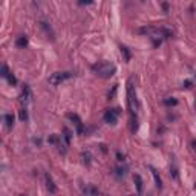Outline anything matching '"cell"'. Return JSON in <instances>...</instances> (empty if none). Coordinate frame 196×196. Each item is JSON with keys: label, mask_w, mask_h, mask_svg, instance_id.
Instances as JSON below:
<instances>
[{"label": "cell", "mask_w": 196, "mask_h": 196, "mask_svg": "<svg viewBox=\"0 0 196 196\" xmlns=\"http://www.w3.org/2000/svg\"><path fill=\"white\" fill-rule=\"evenodd\" d=\"M127 107H129L130 132L135 133L138 130V110H139V104H138V100H137V91H135L133 78H129V81H127Z\"/></svg>", "instance_id": "1"}, {"label": "cell", "mask_w": 196, "mask_h": 196, "mask_svg": "<svg viewBox=\"0 0 196 196\" xmlns=\"http://www.w3.org/2000/svg\"><path fill=\"white\" fill-rule=\"evenodd\" d=\"M133 182H135V187H137V192H138V195H141L143 193V178L139 176L138 173H135L133 175Z\"/></svg>", "instance_id": "10"}, {"label": "cell", "mask_w": 196, "mask_h": 196, "mask_svg": "<svg viewBox=\"0 0 196 196\" xmlns=\"http://www.w3.org/2000/svg\"><path fill=\"white\" fill-rule=\"evenodd\" d=\"M71 138H72V133H71V130L67 129V127H64L63 129V139H64V143L69 146V143H71Z\"/></svg>", "instance_id": "18"}, {"label": "cell", "mask_w": 196, "mask_h": 196, "mask_svg": "<svg viewBox=\"0 0 196 196\" xmlns=\"http://www.w3.org/2000/svg\"><path fill=\"white\" fill-rule=\"evenodd\" d=\"M121 115V109H118V107H113V109H106L104 115H103V120L106 124L109 126H115L118 121V117Z\"/></svg>", "instance_id": "5"}, {"label": "cell", "mask_w": 196, "mask_h": 196, "mask_svg": "<svg viewBox=\"0 0 196 196\" xmlns=\"http://www.w3.org/2000/svg\"><path fill=\"white\" fill-rule=\"evenodd\" d=\"M9 69H8V64H3L2 66V74H0V75H2L3 78H8V75H9Z\"/></svg>", "instance_id": "23"}, {"label": "cell", "mask_w": 196, "mask_h": 196, "mask_svg": "<svg viewBox=\"0 0 196 196\" xmlns=\"http://www.w3.org/2000/svg\"><path fill=\"white\" fill-rule=\"evenodd\" d=\"M138 34L150 37V40H152V43H153L155 48H158L164 40L172 38V35H173V32L170 29H167V28H156V26H143V28L138 29Z\"/></svg>", "instance_id": "2"}, {"label": "cell", "mask_w": 196, "mask_h": 196, "mask_svg": "<svg viewBox=\"0 0 196 196\" xmlns=\"http://www.w3.org/2000/svg\"><path fill=\"white\" fill-rule=\"evenodd\" d=\"M40 28H42V29L46 32V35H48V38L51 37V40H54V32H52L51 26H49L48 23H46V22H43V20H42V22H40Z\"/></svg>", "instance_id": "13"}, {"label": "cell", "mask_w": 196, "mask_h": 196, "mask_svg": "<svg viewBox=\"0 0 196 196\" xmlns=\"http://www.w3.org/2000/svg\"><path fill=\"white\" fill-rule=\"evenodd\" d=\"M195 107H196V103H195Z\"/></svg>", "instance_id": "30"}, {"label": "cell", "mask_w": 196, "mask_h": 196, "mask_svg": "<svg viewBox=\"0 0 196 196\" xmlns=\"http://www.w3.org/2000/svg\"><path fill=\"white\" fill-rule=\"evenodd\" d=\"M45 184H46V188H48V192L49 193H57V187L55 184H54V179L49 173H45Z\"/></svg>", "instance_id": "8"}, {"label": "cell", "mask_w": 196, "mask_h": 196, "mask_svg": "<svg viewBox=\"0 0 196 196\" xmlns=\"http://www.w3.org/2000/svg\"><path fill=\"white\" fill-rule=\"evenodd\" d=\"M163 103L166 104V106H176L178 104V100L176 98H173V97H168V98H166Z\"/></svg>", "instance_id": "21"}, {"label": "cell", "mask_w": 196, "mask_h": 196, "mask_svg": "<svg viewBox=\"0 0 196 196\" xmlns=\"http://www.w3.org/2000/svg\"><path fill=\"white\" fill-rule=\"evenodd\" d=\"M117 178H124L126 176V173H127V167L126 166H118V167H115L113 168V172H112Z\"/></svg>", "instance_id": "12"}, {"label": "cell", "mask_w": 196, "mask_h": 196, "mask_svg": "<svg viewBox=\"0 0 196 196\" xmlns=\"http://www.w3.org/2000/svg\"><path fill=\"white\" fill-rule=\"evenodd\" d=\"M81 161H83V164L84 166H91V163H92V155H91V152H81Z\"/></svg>", "instance_id": "17"}, {"label": "cell", "mask_w": 196, "mask_h": 196, "mask_svg": "<svg viewBox=\"0 0 196 196\" xmlns=\"http://www.w3.org/2000/svg\"><path fill=\"white\" fill-rule=\"evenodd\" d=\"M91 69L100 78H110V77H113V74L117 72V66L110 62H100V63L92 64Z\"/></svg>", "instance_id": "3"}, {"label": "cell", "mask_w": 196, "mask_h": 196, "mask_svg": "<svg viewBox=\"0 0 196 196\" xmlns=\"http://www.w3.org/2000/svg\"><path fill=\"white\" fill-rule=\"evenodd\" d=\"M192 84H193V81H192V80H185V81L182 83V87H185V89H190V87H192Z\"/></svg>", "instance_id": "24"}, {"label": "cell", "mask_w": 196, "mask_h": 196, "mask_svg": "<svg viewBox=\"0 0 196 196\" xmlns=\"http://www.w3.org/2000/svg\"><path fill=\"white\" fill-rule=\"evenodd\" d=\"M195 188H196V184H195Z\"/></svg>", "instance_id": "31"}, {"label": "cell", "mask_w": 196, "mask_h": 196, "mask_svg": "<svg viewBox=\"0 0 196 196\" xmlns=\"http://www.w3.org/2000/svg\"><path fill=\"white\" fill-rule=\"evenodd\" d=\"M74 77V74L69 72V71H63V72H54L51 74V77L48 78V83L51 86H58L62 84L63 81H66V80H69Z\"/></svg>", "instance_id": "4"}, {"label": "cell", "mask_w": 196, "mask_h": 196, "mask_svg": "<svg viewBox=\"0 0 196 196\" xmlns=\"http://www.w3.org/2000/svg\"><path fill=\"white\" fill-rule=\"evenodd\" d=\"M190 144H192V149H193V152L196 153V139H192V141H190Z\"/></svg>", "instance_id": "27"}, {"label": "cell", "mask_w": 196, "mask_h": 196, "mask_svg": "<svg viewBox=\"0 0 196 196\" xmlns=\"http://www.w3.org/2000/svg\"><path fill=\"white\" fill-rule=\"evenodd\" d=\"M66 118L72 121V124L75 126V129H77V133H78V135H83V133L86 132V127H84V124H83V121H81V118H80L77 113L69 112V113H66Z\"/></svg>", "instance_id": "6"}, {"label": "cell", "mask_w": 196, "mask_h": 196, "mask_svg": "<svg viewBox=\"0 0 196 196\" xmlns=\"http://www.w3.org/2000/svg\"><path fill=\"white\" fill-rule=\"evenodd\" d=\"M31 87H29V84H23V87H22V95H20V101L22 103H28V101L31 100Z\"/></svg>", "instance_id": "9"}, {"label": "cell", "mask_w": 196, "mask_h": 196, "mask_svg": "<svg viewBox=\"0 0 196 196\" xmlns=\"http://www.w3.org/2000/svg\"><path fill=\"white\" fill-rule=\"evenodd\" d=\"M170 176H172V179H178V167L175 163L170 166Z\"/></svg>", "instance_id": "20"}, {"label": "cell", "mask_w": 196, "mask_h": 196, "mask_svg": "<svg viewBox=\"0 0 196 196\" xmlns=\"http://www.w3.org/2000/svg\"><path fill=\"white\" fill-rule=\"evenodd\" d=\"M6 80H8V83H9L11 86H16V84H17V78H16V75H14L12 72L8 75V78H6Z\"/></svg>", "instance_id": "22"}, {"label": "cell", "mask_w": 196, "mask_h": 196, "mask_svg": "<svg viewBox=\"0 0 196 196\" xmlns=\"http://www.w3.org/2000/svg\"><path fill=\"white\" fill-rule=\"evenodd\" d=\"M18 117H20V120L22 121H28V110H26V107H22V109L18 110Z\"/></svg>", "instance_id": "19"}, {"label": "cell", "mask_w": 196, "mask_h": 196, "mask_svg": "<svg viewBox=\"0 0 196 196\" xmlns=\"http://www.w3.org/2000/svg\"><path fill=\"white\" fill-rule=\"evenodd\" d=\"M163 9H164L166 12L168 11V5H167V3H163Z\"/></svg>", "instance_id": "29"}, {"label": "cell", "mask_w": 196, "mask_h": 196, "mask_svg": "<svg viewBox=\"0 0 196 196\" xmlns=\"http://www.w3.org/2000/svg\"><path fill=\"white\" fill-rule=\"evenodd\" d=\"M92 2H91V0H87V2H78V5H91Z\"/></svg>", "instance_id": "28"}, {"label": "cell", "mask_w": 196, "mask_h": 196, "mask_svg": "<svg viewBox=\"0 0 196 196\" xmlns=\"http://www.w3.org/2000/svg\"><path fill=\"white\" fill-rule=\"evenodd\" d=\"M16 46H17V48H20V49H23L25 46H28V37H26V35H20V37H17V40H16Z\"/></svg>", "instance_id": "14"}, {"label": "cell", "mask_w": 196, "mask_h": 196, "mask_svg": "<svg viewBox=\"0 0 196 196\" xmlns=\"http://www.w3.org/2000/svg\"><path fill=\"white\" fill-rule=\"evenodd\" d=\"M81 192H83L84 196H106L104 193H101L93 184H86V185L81 188Z\"/></svg>", "instance_id": "7"}, {"label": "cell", "mask_w": 196, "mask_h": 196, "mask_svg": "<svg viewBox=\"0 0 196 196\" xmlns=\"http://www.w3.org/2000/svg\"><path fill=\"white\" fill-rule=\"evenodd\" d=\"M3 120H5L6 127H8V129H12V126H14V115H12V113H5Z\"/></svg>", "instance_id": "15"}, {"label": "cell", "mask_w": 196, "mask_h": 196, "mask_svg": "<svg viewBox=\"0 0 196 196\" xmlns=\"http://www.w3.org/2000/svg\"><path fill=\"white\" fill-rule=\"evenodd\" d=\"M120 51H121V55H123L124 57V62L127 63V62H130V51H129V48H127V46H123V45H121L120 46Z\"/></svg>", "instance_id": "16"}, {"label": "cell", "mask_w": 196, "mask_h": 196, "mask_svg": "<svg viewBox=\"0 0 196 196\" xmlns=\"http://www.w3.org/2000/svg\"><path fill=\"white\" fill-rule=\"evenodd\" d=\"M117 89H118V84H115V86H113V89H112V92H109V98L113 97V93L117 92Z\"/></svg>", "instance_id": "26"}, {"label": "cell", "mask_w": 196, "mask_h": 196, "mask_svg": "<svg viewBox=\"0 0 196 196\" xmlns=\"http://www.w3.org/2000/svg\"><path fill=\"white\" fill-rule=\"evenodd\" d=\"M149 168H150V172H152V175H153V179H155V185H156V188H158V190H163V181H161L158 172L155 170L153 167H149Z\"/></svg>", "instance_id": "11"}, {"label": "cell", "mask_w": 196, "mask_h": 196, "mask_svg": "<svg viewBox=\"0 0 196 196\" xmlns=\"http://www.w3.org/2000/svg\"><path fill=\"white\" fill-rule=\"evenodd\" d=\"M124 153H121V152H117V159L120 161V163H123V161H124Z\"/></svg>", "instance_id": "25"}]
</instances>
